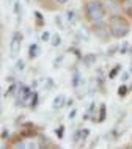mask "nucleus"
Instances as JSON below:
<instances>
[{
    "label": "nucleus",
    "instance_id": "nucleus-25",
    "mask_svg": "<svg viewBox=\"0 0 132 149\" xmlns=\"http://www.w3.org/2000/svg\"><path fill=\"white\" fill-rule=\"evenodd\" d=\"M55 134H57V136L61 140L63 136H65V126H58L57 129H55Z\"/></svg>",
    "mask_w": 132,
    "mask_h": 149
},
{
    "label": "nucleus",
    "instance_id": "nucleus-20",
    "mask_svg": "<svg viewBox=\"0 0 132 149\" xmlns=\"http://www.w3.org/2000/svg\"><path fill=\"white\" fill-rule=\"evenodd\" d=\"M17 86H19V83H13V85H11L5 93H3V96H5V97H8V96H11V94H16V90H17Z\"/></svg>",
    "mask_w": 132,
    "mask_h": 149
},
{
    "label": "nucleus",
    "instance_id": "nucleus-34",
    "mask_svg": "<svg viewBox=\"0 0 132 149\" xmlns=\"http://www.w3.org/2000/svg\"><path fill=\"white\" fill-rule=\"evenodd\" d=\"M52 3H55V5H65L68 0H50Z\"/></svg>",
    "mask_w": 132,
    "mask_h": 149
},
{
    "label": "nucleus",
    "instance_id": "nucleus-36",
    "mask_svg": "<svg viewBox=\"0 0 132 149\" xmlns=\"http://www.w3.org/2000/svg\"><path fill=\"white\" fill-rule=\"evenodd\" d=\"M98 141H99V138H94V141H93V143L90 144V148H94L96 144H98Z\"/></svg>",
    "mask_w": 132,
    "mask_h": 149
},
{
    "label": "nucleus",
    "instance_id": "nucleus-12",
    "mask_svg": "<svg viewBox=\"0 0 132 149\" xmlns=\"http://www.w3.org/2000/svg\"><path fill=\"white\" fill-rule=\"evenodd\" d=\"M38 104H39V94H38V91H33V94H31V99H30L29 107L31 108V110H35V108L38 107Z\"/></svg>",
    "mask_w": 132,
    "mask_h": 149
},
{
    "label": "nucleus",
    "instance_id": "nucleus-32",
    "mask_svg": "<svg viewBox=\"0 0 132 149\" xmlns=\"http://www.w3.org/2000/svg\"><path fill=\"white\" fill-rule=\"evenodd\" d=\"M74 102H75V100H74V97H69V99L66 100V107H68V108L74 107Z\"/></svg>",
    "mask_w": 132,
    "mask_h": 149
},
{
    "label": "nucleus",
    "instance_id": "nucleus-4",
    "mask_svg": "<svg viewBox=\"0 0 132 149\" xmlns=\"http://www.w3.org/2000/svg\"><path fill=\"white\" fill-rule=\"evenodd\" d=\"M22 41H24V33L19 30L13 31L11 35V41H10V57L11 58H17L19 52L22 47Z\"/></svg>",
    "mask_w": 132,
    "mask_h": 149
},
{
    "label": "nucleus",
    "instance_id": "nucleus-24",
    "mask_svg": "<svg viewBox=\"0 0 132 149\" xmlns=\"http://www.w3.org/2000/svg\"><path fill=\"white\" fill-rule=\"evenodd\" d=\"M24 69H25V61H24L22 58H19L17 61H16V71H19V72H22Z\"/></svg>",
    "mask_w": 132,
    "mask_h": 149
},
{
    "label": "nucleus",
    "instance_id": "nucleus-26",
    "mask_svg": "<svg viewBox=\"0 0 132 149\" xmlns=\"http://www.w3.org/2000/svg\"><path fill=\"white\" fill-rule=\"evenodd\" d=\"M54 22H55V25H58V29H65V25H63V19H61V16H55V17H54Z\"/></svg>",
    "mask_w": 132,
    "mask_h": 149
},
{
    "label": "nucleus",
    "instance_id": "nucleus-15",
    "mask_svg": "<svg viewBox=\"0 0 132 149\" xmlns=\"http://www.w3.org/2000/svg\"><path fill=\"white\" fill-rule=\"evenodd\" d=\"M117 52H119V44H115V46H110L109 47V50L105 52V57L107 58H110V57H113Z\"/></svg>",
    "mask_w": 132,
    "mask_h": 149
},
{
    "label": "nucleus",
    "instance_id": "nucleus-37",
    "mask_svg": "<svg viewBox=\"0 0 132 149\" xmlns=\"http://www.w3.org/2000/svg\"><path fill=\"white\" fill-rule=\"evenodd\" d=\"M129 55H132V46L129 47Z\"/></svg>",
    "mask_w": 132,
    "mask_h": 149
},
{
    "label": "nucleus",
    "instance_id": "nucleus-39",
    "mask_svg": "<svg viewBox=\"0 0 132 149\" xmlns=\"http://www.w3.org/2000/svg\"><path fill=\"white\" fill-rule=\"evenodd\" d=\"M8 2H13V0H8Z\"/></svg>",
    "mask_w": 132,
    "mask_h": 149
},
{
    "label": "nucleus",
    "instance_id": "nucleus-16",
    "mask_svg": "<svg viewBox=\"0 0 132 149\" xmlns=\"http://www.w3.org/2000/svg\"><path fill=\"white\" fill-rule=\"evenodd\" d=\"M129 91H131L129 85H126V83H124V85H121L118 88V96H119V97H124V96H127V93H129Z\"/></svg>",
    "mask_w": 132,
    "mask_h": 149
},
{
    "label": "nucleus",
    "instance_id": "nucleus-28",
    "mask_svg": "<svg viewBox=\"0 0 132 149\" xmlns=\"http://www.w3.org/2000/svg\"><path fill=\"white\" fill-rule=\"evenodd\" d=\"M50 39H52V36H50L49 31H43V33H41V41L47 42V41H50Z\"/></svg>",
    "mask_w": 132,
    "mask_h": 149
},
{
    "label": "nucleus",
    "instance_id": "nucleus-2",
    "mask_svg": "<svg viewBox=\"0 0 132 149\" xmlns=\"http://www.w3.org/2000/svg\"><path fill=\"white\" fill-rule=\"evenodd\" d=\"M109 30L115 39H123L131 33V24L129 21L121 14L109 16Z\"/></svg>",
    "mask_w": 132,
    "mask_h": 149
},
{
    "label": "nucleus",
    "instance_id": "nucleus-3",
    "mask_svg": "<svg viewBox=\"0 0 132 149\" xmlns=\"http://www.w3.org/2000/svg\"><path fill=\"white\" fill-rule=\"evenodd\" d=\"M91 31H93L96 38H98L99 41H102V42H109L110 38H113L112 33H110V30H109V25H105L104 21L91 24Z\"/></svg>",
    "mask_w": 132,
    "mask_h": 149
},
{
    "label": "nucleus",
    "instance_id": "nucleus-6",
    "mask_svg": "<svg viewBox=\"0 0 132 149\" xmlns=\"http://www.w3.org/2000/svg\"><path fill=\"white\" fill-rule=\"evenodd\" d=\"M66 97H65V94H57L54 97V100H52V110H61L63 107H66Z\"/></svg>",
    "mask_w": 132,
    "mask_h": 149
},
{
    "label": "nucleus",
    "instance_id": "nucleus-14",
    "mask_svg": "<svg viewBox=\"0 0 132 149\" xmlns=\"http://www.w3.org/2000/svg\"><path fill=\"white\" fill-rule=\"evenodd\" d=\"M38 140H39V143H38V148H49L50 146V140L47 138V136H44V135H39L38 136Z\"/></svg>",
    "mask_w": 132,
    "mask_h": 149
},
{
    "label": "nucleus",
    "instance_id": "nucleus-35",
    "mask_svg": "<svg viewBox=\"0 0 132 149\" xmlns=\"http://www.w3.org/2000/svg\"><path fill=\"white\" fill-rule=\"evenodd\" d=\"M94 108H96V104H94V102H91V104H90V107H88V113H91V111H93Z\"/></svg>",
    "mask_w": 132,
    "mask_h": 149
},
{
    "label": "nucleus",
    "instance_id": "nucleus-22",
    "mask_svg": "<svg viewBox=\"0 0 132 149\" xmlns=\"http://www.w3.org/2000/svg\"><path fill=\"white\" fill-rule=\"evenodd\" d=\"M33 14H35V19H36V25L38 27H43L44 25V16L39 13V11H35Z\"/></svg>",
    "mask_w": 132,
    "mask_h": 149
},
{
    "label": "nucleus",
    "instance_id": "nucleus-8",
    "mask_svg": "<svg viewBox=\"0 0 132 149\" xmlns=\"http://www.w3.org/2000/svg\"><path fill=\"white\" fill-rule=\"evenodd\" d=\"M96 60H98V55H96V54H85V55H82L80 61L83 63V66L91 68V66H94Z\"/></svg>",
    "mask_w": 132,
    "mask_h": 149
},
{
    "label": "nucleus",
    "instance_id": "nucleus-29",
    "mask_svg": "<svg viewBox=\"0 0 132 149\" xmlns=\"http://www.w3.org/2000/svg\"><path fill=\"white\" fill-rule=\"evenodd\" d=\"M80 134H82V143L87 140V136L90 135V129H80Z\"/></svg>",
    "mask_w": 132,
    "mask_h": 149
},
{
    "label": "nucleus",
    "instance_id": "nucleus-13",
    "mask_svg": "<svg viewBox=\"0 0 132 149\" xmlns=\"http://www.w3.org/2000/svg\"><path fill=\"white\" fill-rule=\"evenodd\" d=\"M121 69H123L121 64H115V68H113V69H110V72H109V79H110V80L117 79V75L121 72Z\"/></svg>",
    "mask_w": 132,
    "mask_h": 149
},
{
    "label": "nucleus",
    "instance_id": "nucleus-33",
    "mask_svg": "<svg viewBox=\"0 0 132 149\" xmlns=\"http://www.w3.org/2000/svg\"><path fill=\"white\" fill-rule=\"evenodd\" d=\"M52 86H54V80L50 77H47L46 79V88H52Z\"/></svg>",
    "mask_w": 132,
    "mask_h": 149
},
{
    "label": "nucleus",
    "instance_id": "nucleus-38",
    "mask_svg": "<svg viewBox=\"0 0 132 149\" xmlns=\"http://www.w3.org/2000/svg\"><path fill=\"white\" fill-rule=\"evenodd\" d=\"M129 72L132 74V63H131V66H129Z\"/></svg>",
    "mask_w": 132,
    "mask_h": 149
},
{
    "label": "nucleus",
    "instance_id": "nucleus-11",
    "mask_svg": "<svg viewBox=\"0 0 132 149\" xmlns=\"http://www.w3.org/2000/svg\"><path fill=\"white\" fill-rule=\"evenodd\" d=\"M14 14L17 16V25H19L22 21V6H21V2H19V0L14 2Z\"/></svg>",
    "mask_w": 132,
    "mask_h": 149
},
{
    "label": "nucleus",
    "instance_id": "nucleus-5",
    "mask_svg": "<svg viewBox=\"0 0 132 149\" xmlns=\"http://www.w3.org/2000/svg\"><path fill=\"white\" fill-rule=\"evenodd\" d=\"M104 5H105L107 14H110V16H115V14H121V13H124L123 3H119V0H104Z\"/></svg>",
    "mask_w": 132,
    "mask_h": 149
},
{
    "label": "nucleus",
    "instance_id": "nucleus-31",
    "mask_svg": "<svg viewBox=\"0 0 132 149\" xmlns=\"http://www.w3.org/2000/svg\"><path fill=\"white\" fill-rule=\"evenodd\" d=\"M75 116H77V108H73V110L69 111V115H68V118H69V119H74Z\"/></svg>",
    "mask_w": 132,
    "mask_h": 149
},
{
    "label": "nucleus",
    "instance_id": "nucleus-1",
    "mask_svg": "<svg viewBox=\"0 0 132 149\" xmlns=\"http://www.w3.org/2000/svg\"><path fill=\"white\" fill-rule=\"evenodd\" d=\"M83 14L90 24L102 22L107 16V10L102 0H88L83 3Z\"/></svg>",
    "mask_w": 132,
    "mask_h": 149
},
{
    "label": "nucleus",
    "instance_id": "nucleus-7",
    "mask_svg": "<svg viewBox=\"0 0 132 149\" xmlns=\"http://www.w3.org/2000/svg\"><path fill=\"white\" fill-rule=\"evenodd\" d=\"M82 83V72L77 69V68H74L73 69V77H71V85H73L74 90H77L79 86H80Z\"/></svg>",
    "mask_w": 132,
    "mask_h": 149
},
{
    "label": "nucleus",
    "instance_id": "nucleus-30",
    "mask_svg": "<svg viewBox=\"0 0 132 149\" xmlns=\"http://www.w3.org/2000/svg\"><path fill=\"white\" fill-rule=\"evenodd\" d=\"M8 136H10V130H8L6 127H3L2 129V140H6Z\"/></svg>",
    "mask_w": 132,
    "mask_h": 149
},
{
    "label": "nucleus",
    "instance_id": "nucleus-21",
    "mask_svg": "<svg viewBox=\"0 0 132 149\" xmlns=\"http://www.w3.org/2000/svg\"><path fill=\"white\" fill-rule=\"evenodd\" d=\"M129 42L127 41H123L121 42V46H119V54L121 55H126V54H129Z\"/></svg>",
    "mask_w": 132,
    "mask_h": 149
},
{
    "label": "nucleus",
    "instance_id": "nucleus-18",
    "mask_svg": "<svg viewBox=\"0 0 132 149\" xmlns=\"http://www.w3.org/2000/svg\"><path fill=\"white\" fill-rule=\"evenodd\" d=\"M50 44L54 47H58V46H61V36H60L58 33H55V35H52V39H50Z\"/></svg>",
    "mask_w": 132,
    "mask_h": 149
},
{
    "label": "nucleus",
    "instance_id": "nucleus-23",
    "mask_svg": "<svg viewBox=\"0 0 132 149\" xmlns=\"http://www.w3.org/2000/svg\"><path fill=\"white\" fill-rule=\"evenodd\" d=\"M105 121V104H101V108H99V119L98 123H102Z\"/></svg>",
    "mask_w": 132,
    "mask_h": 149
},
{
    "label": "nucleus",
    "instance_id": "nucleus-9",
    "mask_svg": "<svg viewBox=\"0 0 132 149\" xmlns=\"http://www.w3.org/2000/svg\"><path fill=\"white\" fill-rule=\"evenodd\" d=\"M39 54H41V47H39V44L38 42H31L29 46V58L35 60L36 57H39Z\"/></svg>",
    "mask_w": 132,
    "mask_h": 149
},
{
    "label": "nucleus",
    "instance_id": "nucleus-17",
    "mask_svg": "<svg viewBox=\"0 0 132 149\" xmlns=\"http://www.w3.org/2000/svg\"><path fill=\"white\" fill-rule=\"evenodd\" d=\"M124 14L129 19H132V2L131 0H126V3H124Z\"/></svg>",
    "mask_w": 132,
    "mask_h": 149
},
{
    "label": "nucleus",
    "instance_id": "nucleus-19",
    "mask_svg": "<svg viewBox=\"0 0 132 149\" xmlns=\"http://www.w3.org/2000/svg\"><path fill=\"white\" fill-rule=\"evenodd\" d=\"M63 60H65V55H58L57 58H54V61H52V68H54V69H58V68L61 66Z\"/></svg>",
    "mask_w": 132,
    "mask_h": 149
},
{
    "label": "nucleus",
    "instance_id": "nucleus-27",
    "mask_svg": "<svg viewBox=\"0 0 132 149\" xmlns=\"http://www.w3.org/2000/svg\"><path fill=\"white\" fill-rule=\"evenodd\" d=\"M131 75H132V74H131V72H129V71H127V72H123V74H121V75H119V80H121V82H123V83H126V82H127V80H129V79H131Z\"/></svg>",
    "mask_w": 132,
    "mask_h": 149
},
{
    "label": "nucleus",
    "instance_id": "nucleus-10",
    "mask_svg": "<svg viewBox=\"0 0 132 149\" xmlns=\"http://www.w3.org/2000/svg\"><path fill=\"white\" fill-rule=\"evenodd\" d=\"M66 21L69 22V25H74L75 22L79 21V13H77V10H68L66 11Z\"/></svg>",
    "mask_w": 132,
    "mask_h": 149
}]
</instances>
